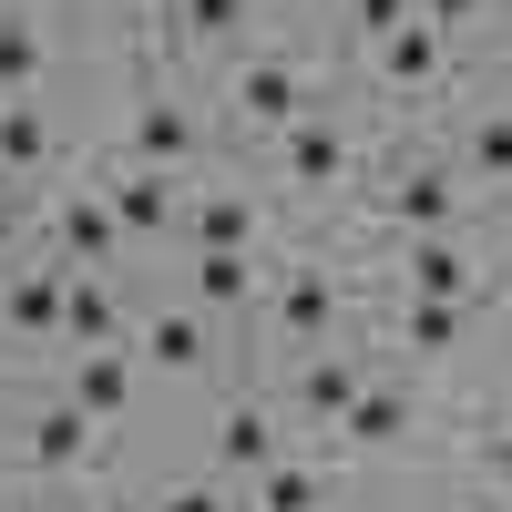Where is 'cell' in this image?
Listing matches in <instances>:
<instances>
[{
  "label": "cell",
  "instance_id": "cell-21",
  "mask_svg": "<svg viewBox=\"0 0 512 512\" xmlns=\"http://www.w3.org/2000/svg\"><path fill=\"white\" fill-rule=\"evenodd\" d=\"M62 349H134V328H123V308H113L103 277H72L62 287Z\"/></svg>",
  "mask_w": 512,
  "mask_h": 512
},
{
  "label": "cell",
  "instance_id": "cell-6",
  "mask_svg": "<svg viewBox=\"0 0 512 512\" xmlns=\"http://www.w3.org/2000/svg\"><path fill=\"white\" fill-rule=\"evenodd\" d=\"M205 154V113L185 93H134V113H123V164H154V175H195Z\"/></svg>",
  "mask_w": 512,
  "mask_h": 512
},
{
  "label": "cell",
  "instance_id": "cell-36",
  "mask_svg": "<svg viewBox=\"0 0 512 512\" xmlns=\"http://www.w3.org/2000/svg\"><path fill=\"white\" fill-rule=\"evenodd\" d=\"M502 267H512V236H502Z\"/></svg>",
  "mask_w": 512,
  "mask_h": 512
},
{
  "label": "cell",
  "instance_id": "cell-31",
  "mask_svg": "<svg viewBox=\"0 0 512 512\" xmlns=\"http://www.w3.org/2000/svg\"><path fill=\"white\" fill-rule=\"evenodd\" d=\"M451 512H512V492H461Z\"/></svg>",
  "mask_w": 512,
  "mask_h": 512
},
{
  "label": "cell",
  "instance_id": "cell-10",
  "mask_svg": "<svg viewBox=\"0 0 512 512\" xmlns=\"http://www.w3.org/2000/svg\"><path fill=\"white\" fill-rule=\"evenodd\" d=\"M62 400H72V410H93L103 431H113V420H134V400H144V359H134V349H72Z\"/></svg>",
  "mask_w": 512,
  "mask_h": 512
},
{
  "label": "cell",
  "instance_id": "cell-28",
  "mask_svg": "<svg viewBox=\"0 0 512 512\" xmlns=\"http://www.w3.org/2000/svg\"><path fill=\"white\" fill-rule=\"evenodd\" d=\"M472 461H482V482H492V492H512V420H492Z\"/></svg>",
  "mask_w": 512,
  "mask_h": 512
},
{
  "label": "cell",
  "instance_id": "cell-24",
  "mask_svg": "<svg viewBox=\"0 0 512 512\" xmlns=\"http://www.w3.org/2000/svg\"><path fill=\"white\" fill-rule=\"evenodd\" d=\"M461 328H472V308L410 297V308H400V349H410V359H451V349H461Z\"/></svg>",
  "mask_w": 512,
  "mask_h": 512
},
{
  "label": "cell",
  "instance_id": "cell-15",
  "mask_svg": "<svg viewBox=\"0 0 512 512\" xmlns=\"http://www.w3.org/2000/svg\"><path fill=\"white\" fill-rule=\"evenodd\" d=\"M205 441H216V472H226V482H256L267 461H287V431H277V410H267V400H226Z\"/></svg>",
  "mask_w": 512,
  "mask_h": 512
},
{
  "label": "cell",
  "instance_id": "cell-13",
  "mask_svg": "<svg viewBox=\"0 0 512 512\" xmlns=\"http://www.w3.org/2000/svg\"><path fill=\"white\" fill-rule=\"evenodd\" d=\"M62 287H72V267H11L0 277V328L21 349H62Z\"/></svg>",
  "mask_w": 512,
  "mask_h": 512
},
{
  "label": "cell",
  "instance_id": "cell-1",
  "mask_svg": "<svg viewBox=\"0 0 512 512\" xmlns=\"http://www.w3.org/2000/svg\"><path fill=\"white\" fill-rule=\"evenodd\" d=\"M338 318H349V277H338L328 256H277L267 297H256V328L308 359V349H338Z\"/></svg>",
  "mask_w": 512,
  "mask_h": 512
},
{
  "label": "cell",
  "instance_id": "cell-23",
  "mask_svg": "<svg viewBox=\"0 0 512 512\" xmlns=\"http://www.w3.org/2000/svg\"><path fill=\"white\" fill-rule=\"evenodd\" d=\"M246 492H256V512H318V502H328V472L287 451V461H267V472H256Z\"/></svg>",
  "mask_w": 512,
  "mask_h": 512
},
{
  "label": "cell",
  "instance_id": "cell-29",
  "mask_svg": "<svg viewBox=\"0 0 512 512\" xmlns=\"http://www.w3.org/2000/svg\"><path fill=\"white\" fill-rule=\"evenodd\" d=\"M21 226H31V185H0V256H21Z\"/></svg>",
  "mask_w": 512,
  "mask_h": 512
},
{
  "label": "cell",
  "instance_id": "cell-2",
  "mask_svg": "<svg viewBox=\"0 0 512 512\" xmlns=\"http://www.w3.org/2000/svg\"><path fill=\"white\" fill-rule=\"evenodd\" d=\"M226 113L246 123V134H287V123H308L318 113V72L297 62V52H246L236 62V82H226Z\"/></svg>",
  "mask_w": 512,
  "mask_h": 512
},
{
  "label": "cell",
  "instance_id": "cell-34",
  "mask_svg": "<svg viewBox=\"0 0 512 512\" xmlns=\"http://www.w3.org/2000/svg\"><path fill=\"white\" fill-rule=\"evenodd\" d=\"M0 512H21V492H11V482H0Z\"/></svg>",
  "mask_w": 512,
  "mask_h": 512
},
{
  "label": "cell",
  "instance_id": "cell-7",
  "mask_svg": "<svg viewBox=\"0 0 512 512\" xmlns=\"http://www.w3.org/2000/svg\"><path fill=\"white\" fill-rule=\"evenodd\" d=\"M123 256H134V236L113 226L103 185H72V195L52 205V267H72V277H103V267H123Z\"/></svg>",
  "mask_w": 512,
  "mask_h": 512
},
{
  "label": "cell",
  "instance_id": "cell-22",
  "mask_svg": "<svg viewBox=\"0 0 512 512\" xmlns=\"http://www.w3.org/2000/svg\"><path fill=\"white\" fill-rule=\"evenodd\" d=\"M461 185H512V103H482L472 123H461Z\"/></svg>",
  "mask_w": 512,
  "mask_h": 512
},
{
  "label": "cell",
  "instance_id": "cell-3",
  "mask_svg": "<svg viewBox=\"0 0 512 512\" xmlns=\"http://www.w3.org/2000/svg\"><path fill=\"white\" fill-rule=\"evenodd\" d=\"M175 246L185 256H267V195L256 185H195Z\"/></svg>",
  "mask_w": 512,
  "mask_h": 512
},
{
  "label": "cell",
  "instance_id": "cell-35",
  "mask_svg": "<svg viewBox=\"0 0 512 512\" xmlns=\"http://www.w3.org/2000/svg\"><path fill=\"white\" fill-rule=\"evenodd\" d=\"M0 11H31V0H0Z\"/></svg>",
  "mask_w": 512,
  "mask_h": 512
},
{
  "label": "cell",
  "instance_id": "cell-5",
  "mask_svg": "<svg viewBox=\"0 0 512 512\" xmlns=\"http://www.w3.org/2000/svg\"><path fill=\"white\" fill-rule=\"evenodd\" d=\"M379 205V226H400V236H461V205H472V185H461V164H400L390 185L369 195Z\"/></svg>",
  "mask_w": 512,
  "mask_h": 512
},
{
  "label": "cell",
  "instance_id": "cell-9",
  "mask_svg": "<svg viewBox=\"0 0 512 512\" xmlns=\"http://www.w3.org/2000/svg\"><path fill=\"white\" fill-rule=\"evenodd\" d=\"M21 461H31L41 482L93 472V461H103V420H93V410H72V400H41V410L21 420Z\"/></svg>",
  "mask_w": 512,
  "mask_h": 512
},
{
  "label": "cell",
  "instance_id": "cell-17",
  "mask_svg": "<svg viewBox=\"0 0 512 512\" xmlns=\"http://www.w3.org/2000/svg\"><path fill=\"white\" fill-rule=\"evenodd\" d=\"M441 72H451V41H441L431 21H400V31L369 52V82H379V93H441Z\"/></svg>",
  "mask_w": 512,
  "mask_h": 512
},
{
  "label": "cell",
  "instance_id": "cell-33",
  "mask_svg": "<svg viewBox=\"0 0 512 512\" xmlns=\"http://www.w3.org/2000/svg\"><path fill=\"white\" fill-rule=\"evenodd\" d=\"M103 512H154V502H123V492H113V502H103Z\"/></svg>",
  "mask_w": 512,
  "mask_h": 512
},
{
  "label": "cell",
  "instance_id": "cell-18",
  "mask_svg": "<svg viewBox=\"0 0 512 512\" xmlns=\"http://www.w3.org/2000/svg\"><path fill=\"white\" fill-rule=\"evenodd\" d=\"M410 431H420V410H410L400 379H359V400H349V420H338V441H349V451H400Z\"/></svg>",
  "mask_w": 512,
  "mask_h": 512
},
{
  "label": "cell",
  "instance_id": "cell-25",
  "mask_svg": "<svg viewBox=\"0 0 512 512\" xmlns=\"http://www.w3.org/2000/svg\"><path fill=\"white\" fill-rule=\"evenodd\" d=\"M164 21H175V41H236L256 0H164Z\"/></svg>",
  "mask_w": 512,
  "mask_h": 512
},
{
  "label": "cell",
  "instance_id": "cell-12",
  "mask_svg": "<svg viewBox=\"0 0 512 512\" xmlns=\"http://www.w3.org/2000/svg\"><path fill=\"white\" fill-rule=\"evenodd\" d=\"M400 287L410 297H441V308H472V297H482V256L461 236H410L400 246Z\"/></svg>",
  "mask_w": 512,
  "mask_h": 512
},
{
  "label": "cell",
  "instance_id": "cell-14",
  "mask_svg": "<svg viewBox=\"0 0 512 512\" xmlns=\"http://www.w3.org/2000/svg\"><path fill=\"white\" fill-rule=\"evenodd\" d=\"M134 359H144L154 379H195L205 359H216V318H205V308H154V318L134 328Z\"/></svg>",
  "mask_w": 512,
  "mask_h": 512
},
{
  "label": "cell",
  "instance_id": "cell-11",
  "mask_svg": "<svg viewBox=\"0 0 512 512\" xmlns=\"http://www.w3.org/2000/svg\"><path fill=\"white\" fill-rule=\"evenodd\" d=\"M267 277H277V256H185V308H205V318H256Z\"/></svg>",
  "mask_w": 512,
  "mask_h": 512
},
{
  "label": "cell",
  "instance_id": "cell-20",
  "mask_svg": "<svg viewBox=\"0 0 512 512\" xmlns=\"http://www.w3.org/2000/svg\"><path fill=\"white\" fill-rule=\"evenodd\" d=\"M41 72H52V31H41V11H0V103H31Z\"/></svg>",
  "mask_w": 512,
  "mask_h": 512
},
{
  "label": "cell",
  "instance_id": "cell-19",
  "mask_svg": "<svg viewBox=\"0 0 512 512\" xmlns=\"http://www.w3.org/2000/svg\"><path fill=\"white\" fill-rule=\"evenodd\" d=\"M52 154H62V134H52V113H41V93L31 103H0V185H41Z\"/></svg>",
  "mask_w": 512,
  "mask_h": 512
},
{
  "label": "cell",
  "instance_id": "cell-26",
  "mask_svg": "<svg viewBox=\"0 0 512 512\" xmlns=\"http://www.w3.org/2000/svg\"><path fill=\"white\" fill-rule=\"evenodd\" d=\"M338 21H349V41H369V52H379L400 21H420V0H338Z\"/></svg>",
  "mask_w": 512,
  "mask_h": 512
},
{
  "label": "cell",
  "instance_id": "cell-16",
  "mask_svg": "<svg viewBox=\"0 0 512 512\" xmlns=\"http://www.w3.org/2000/svg\"><path fill=\"white\" fill-rule=\"evenodd\" d=\"M359 359L349 349H308V359H297V379H287V410L297 420H308V431H338V420H349V400H359Z\"/></svg>",
  "mask_w": 512,
  "mask_h": 512
},
{
  "label": "cell",
  "instance_id": "cell-32",
  "mask_svg": "<svg viewBox=\"0 0 512 512\" xmlns=\"http://www.w3.org/2000/svg\"><path fill=\"white\" fill-rule=\"evenodd\" d=\"M113 11H134V21H154V11H164V0H113Z\"/></svg>",
  "mask_w": 512,
  "mask_h": 512
},
{
  "label": "cell",
  "instance_id": "cell-4",
  "mask_svg": "<svg viewBox=\"0 0 512 512\" xmlns=\"http://www.w3.org/2000/svg\"><path fill=\"white\" fill-rule=\"evenodd\" d=\"M349 175H359V134L328 123V113L287 123V134L267 144V185H287V195H328V185H349Z\"/></svg>",
  "mask_w": 512,
  "mask_h": 512
},
{
  "label": "cell",
  "instance_id": "cell-30",
  "mask_svg": "<svg viewBox=\"0 0 512 512\" xmlns=\"http://www.w3.org/2000/svg\"><path fill=\"white\" fill-rule=\"evenodd\" d=\"M420 21L451 41V31H472V21H482V0H420Z\"/></svg>",
  "mask_w": 512,
  "mask_h": 512
},
{
  "label": "cell",
  "instance_id": "cell-8",
  "mask_svg": "<svg viewBox=\"0 0 512 512\" xmlns=\"http://www.w3.org/2000/svg\"><path fill=\"white\" fill-rule=\"evenodd\" d=\"M185 175H154V164H113V175H103V205H113V226L123 236H134V246H164V236H175L185 226Z\"/></svg>",
  "mask_w": 512,
  "mask_h": 512
},
{
  "label": "cell",
  "instance_id": "cell-27",
  "mask_svg": "<svg viewBox=\"0 0 512 512\" xmlns=\"http://www.w3.org/2000/svg\"><path fill=\"white\" fill-rule=\"evenodd\" d=\"M154 512H236V492H226V482H164Z\"/></svg>",
  "mask_w": 512,
  "mask_h": 512
}]
</instances>
